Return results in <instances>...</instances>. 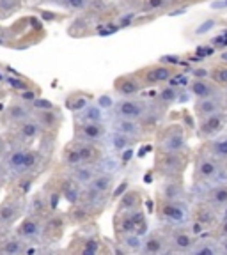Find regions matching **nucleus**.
Listing matches in <instances>:
<instances>
[{
    "mask_svg": "<svg viewBox=\"0 0 227 255\" xmlns=\"http://www.w3.org/2000/svg\"><path fill=\"white\" fill-rule=\"evenodd\" d=\"M46 30L44 25L36 16H23L18 18L12 25L4 27L0 25V46L5 48H28L44 39Z\"/></svg>",
    "mask_w": 227,
    "mask_h": 255,
    "instance_id": "obj_1",
    "label": "nucleus"
},
{
    "mask_svg": "<svg viewBox=\"0 0 227 255\" xmlns=\"http://www.w3.org/2000/svg\"><path fill=\"white\" fill-rule=\"evenodd\" d=\"M53 211H57V209H53L52 207V204H50V200H48V197H46V193H44L43 188L36 190L32 195H28L27 213L37 215V216H41V218H46V216H50Z\"/></svg>",
    "mask_w": 227,
    "mask_h": 255,
    "instance_id": "obj_28",
    "label": "nucleus"
},
{
    "mask_svg": "<svg viewBox=\"0 0 227 255\" xmlns=\"http://www.w3.org/2000/svg\"><path fill=\"white\" fill-rule=\"evenodd\" d=\"M158 190H156V199L165 200H187V188L183 184L181 175L178 177H160Z\"/></svg>",
    "mask_w": 227,
    "mask_h": 255,
    "instance_id": "obj_22",
    "label": "nucleus"
},
{
    "mask_svg": "<svg viewBox=\"0 0 227 255\" xmlns=\"http://www.w3.org/2000/svg\"><path fill=\"white\" fill-rule=\"evenodd\" d=\"M139 254H144V255L171 254V247H169L167 234H165L164 227L156 229V231H148L142 236V245H140Z\"/></svg>",
    "mask_w": 227,
    "mask_h": 255,
    "instance_id": "obj_20",
    "label": "nucleus"
},
{
    "mask_svg": "<svg viewBox=\"0 0 227 255\" xmlns=\"http://www.w3.org/2000/svg\"><path fill=\"white\" fill-rule=\"evenodd\" d=\"M217 209H213L212 206H208L206 202H199L194 209H190V229L192 232H196L197 236H201L204 231L212 229L213 225L219 223V215Z\"/></svg>",
    "mask_w": 227,
    "mask_h": 255,
    "instance_id": "obj_17",
    "label": "nucleus"
},
{
    "mask_svg": "<svg viewBox=\"0 0 227 255\" xmlns=\"http://www.w3.org/2000/svg\"><path fill=\"white\" fill-rule=\"evenodd\" d=\"M4 85H5V89L7 91H11V92H20V91H25V89H28V87H34V82L32 80H28V78H25V76H21V75H5L4 76Z\"/></svg>",
    "mask_w": 227,
    "mask_h": 255,
    "instance_id": "obj_40",
    "label": "nucleus"
},
{
    "mask_svg": "<svg viewBox=\"0 0 227 255\" xmlns=\"http://www.w3.org/2000/svg\"><path fill=\"white\" fill-rule=\"evenodd\" d=\"M226 91H227V87H226Z\"/></svg>",
    "mask_w": 227,
    "mask_h": 255,
    "instance_id": "obj_53",
    "label": "nucleus"
},
{
    "mask_svg": "<svg viewBox=\"0 0 227 255\" xmlns=\"http://www.w3.org/2000/svg\"><path fill=\"white\" fill-rule=\"evenodd\" d=\"M226 124H227L226 110L217 112L213 116H208V117H204V119L197 121V135L203 140H212L224 131Z\"/></svg>",
    "mask_w": 227,
    "mask_h": 255,
    "instance_id": "obj_21",
    "label": "nucleus"
},
{
    "mask_svg": "<svg viewBox=\"0 0 227 255\" xmlns=\"http://www.w3.org/2000/svg\"><path fill=\"white\" fill-rule=\"evenodd\" d=\"M139 207H144V193L137 188H130L121 195L116 211H132V209H139Z\"/></svg>",
    "mask_w": 227,
    "mask_h": 255,
    "instance_id": "obj_32",
    "label": "nucleus"
},
{
    "mask_svg": "<svg viewBox=\"0 0 227 255\" xmlns=\"http://www.w3.org/2000/svg\"><path fill=\"white\" fill-rule=\"evenodd\" d=\"M32 116V105L25 103V101L18 100L12 96V100L4 107V110L0 112V126L7 129V128L16 126L21 121L28 119Z\"/></svg>",
    "mask_w": 227,
    "mask_h": 255,
    "instance_id": "obj_18",
    "label": "nucleus"
},
{
    "mask_svg": "<svg viewBox=\"0 0 227 255\" xmlns=\"http://www.w3.org/2000/svg\"><path fill=\"white\" fill-rule=\"evenodd\" d=\"M108 133H110V124L107 121H76L73 124V138L85 140V142L105 143Z\"/></svg>",
    "mask_w": 227,
    "mask_h": 255,
    "instance_id": "obj_14",
    "label": "nucleus"
},
{
    "mask_svg": "<svg viewBox=\"0 0 227 255\" xmlns=\"http://www.w3.org/2000/svg\"><path fill=\"white\" fill-rule=\"evenodd\" d=\"M219 245H220V250H222V254L227 255V238H220Z\"/></svg>",
    "mask_w": 227,
    "mask_h": 255,
    "instance_id": "obj_49",
    "label": "nucleus"
},
{
    "mask_svg": "<svg viewBox=\"0 0 227 255\" xmlns=\"http://www.w3.org/2000/svg\"><path fill=\"white\" fill-rule=\"evenodd\" d=\"M137 75L142 80L144 87H156V85L169 84L176 76V68L164 62H156L137 69Z\"/></svg>",
    "mask_w": 227,
    "mask_h": 255,
    "instance_id": "obj_16",
    "label": "nucleus"
},
{
    "mask_svg": "<svg viewBox=\"0 0 227 255\" xmlns=\"http://www.w3.org/2000/svg\"><path fill=\"white\" fill-rule=\"evenodd\" d=\"M43 223H44V218H41V216H37V215H32V213H25L20 218V222L14 225L12 232H14L18 238L25 239L27 243H39Z\"/></svg>",
    "mask_w": 227,
    "mask_h": 255,
    "instance_id": "obj_19",
    "label": "nucleus"
},
{
    "mask_svg": "<svg viewBox=\"0 0 227 255\" xmlns=\"http://www.w3.org/2000/svg\"><path fill=\"white\" fill-rule=\"evenodd\" d=\"M94 96L91 92L85 91H73L71 94L66 96V101H64V107L68 108L71 114H78L80 110H84L89 103H92Z\"/></svg>",
    "mask_w": 227,
    "mask_h": 255,
    "instance_id": "obj_34",
    "label": "nucleus"
},
{
    "mask_svg": "<svg viewBox=\"0 0 227 255\" xmlns=\"http://www.w3.org/2000/svg\"><path fill=\"white\" fill-rule=\"evenodd\" d=\"M105 2H108V0H105Z\"/></svg>",
    "mask_w": 227,
    "mask_h": 255,
    "instance_id": "obj_52",
    "label": "nucleus"
},
{
    "mask_svg": "<svg viewBox=\"0 0 227 255\" xmlns=\"http://www.w3.org/2000/svg\"><path fill=\"white\" fill-rule=\"evenodd\" d=\"M75 119L76 121H107L108 114L100 107V105H96L94 101H92V103H89L84 110H80L78 114H75Z\"/></svg>",
    "mask_w": 227,
    "mask_h": 255,
    "instance_id": "obj_39",
    "label": "nucleus"
},
{
    "mask_svg": "<svg viewBox=\"0 0 227 255\" xmlns=\"http://www.w3.org/2000/svg\"><path fill=\"white\" fill-rule=\"evenodd\" d=\"M103 158H105L103 143H94V142H85V140L73 138L71 142H68L64 145L62 152H60V165L66 168L82 163L98 165L103 161Z\"/></svg>",
    "mask_w": 227,
    "mask_h": 255,
    "instance_id": "obj_3",
    "label": "nucleus"
},
{
    "mask_svg": "<svg viewBox=\"0 0 227 255\" xmlns=\"http://www.w3.org/2000/svg\"><path fill=\"white\" fill-rule=\"evenodd\" d=\"M7 149H9L7 140H5L4 133H0V159H2V158H4V156H5V152H7Z\"/></svg>",
    "mask_w": 227,
    "mask_h": 255,
    "instance_id": "obj_48",
    "label": "nucleus"
},
{
    "mask_svg": "<svg viewBox=\"0 0 227 255\" xmlns=\"http://www.w3.org/2000/svg\"><path fill=\"white\" fill-rule=\"evenodd\" d=\"M64 252L76 255H107L114 254V248L103 239L101 232L96 227V222H89L76 227L71 241Z\"/></svg>",
    "mask_w": 227,
    "mask_h": 255,
    "instance_id": "obj_2",
    "label": "nucleus"
},
{
    "mask_svg": "<svg viewBox=\"0 0 227 255\" xmlns=\"http://www.w3.org/2000/svg\"><path fill=\"white\" fill-rule=\"evenodd\" d=\"M208 152L212 156H215L220 161H226L227 159V133H220L215 138H212L210 142L204 145Z\"/></svg>",
    "mask_w": 227,
    "mask_h": 255,
    "instance_id": "obj_36",
    "label": "nucleus"
},
{
    "mask_svg": "<svg viewBox=\"0 0 227 255\" xmlns=\"http://www.w3.org/2000/svg\"><path fill=\"white\" fill-rule=\"evenodd\" d=\"M188 92L194 98H215L224 96V89L219 84H215L210 76H194L188 84Z\"/></svg>",
    "mask_w": 227,
    "mask_h": 255,
    "instance_id": "obj_24",
    "label": "nucleus"
},
{
    "mask_svg": "<svg viewBox=\"0 0 227 255\" xmlns=\"http://www.w3.org/2000/svg\"><path fill=\"white\" fill-rule=\"evenodd\" d=\"M155 135L156 151H169V152H181L187 151L188 136L187 128L180 123H169L165 126H160Z\"/></svg>",
    "mask_w": 227,
    "mask_h": 255,
    "instance_id": "obj_4",
    "label": "nucleus"
},
{
    "mask_svg": "<svg viewBox=\"0 0 227 255\" xmlns=\"http://www.w3.org/2000/svg\"><path fill=\"white\" fill-rule=\"evenodd\" d=\"M224 172V161L212 156L206 149H201L194 158V183L197 186L212 184L220 179Z\"/></svg>",
    "mask_w": 227,
    "mask_h": 255,
    "instance_id": "obj_6",
    "label": "nucleus"
},
{
    "mask_svg": "<svg viewBox=\"0 0 227 255\" xmlns=\"http://www.w3.org/2000/svg\"><path fill=\"white\" fill-rule=\"evenodd\" d=\"M164 231L167 234L171 252H178V254H190L199 239V236L192 232V229L187 225H164Z\"/></svg>",
    "mask_w": 227,
    "mask_h": 255,
    "instance_id": "obj_15",
    "label": "nucleus"
},
{
    "mask_svg": "<svg viewBox=\"0 0 227 255\" xmlns=\"http://www.w3.org/2000/svg\"><path fill=\"white\" fill-rule=\"evenodd\" d=\"M188 154L187 151L181 152H169V151H156L155 154V172L160 177H183L185 170L188 167Z\"/></svg>",
    "mask_w": 227,
    "mask_h": 255,
    "instance_id": "obj_10",
    "label": "nucleus"
},
{
    "mask_svg": "<svg viewBox=\"0 0 227 255\" xmlns=\"http://www.w3.org/2000/svg\"><path fill=\"white\" fill-rule=\"evenodd\" d=\"M25 0H0V21L18 14L23 9Z\"/></svg>",
    "mask_w": 227,
    "mask_h": 255,
    "instance_id": "obj_41",
    "label": "nucleus"
},
{
    "mask_svg": "<svg viewBox=\"0 0 227 255\" xmlns=\"http://www.w3.org/2000/svg\"><path fill=\"white\" fill-rule=\"evenodd\" d=\"M116 183H117L116 174H114V172H110V170H103V168H101V170L94 175V179H92L87 186L94 188V190L101 191V193L112 195V191H114V188H116Z\"/></svg>",
    "mask_w": 227,
    "mask_h": 255,
    "instance_id": "obj_33",
    "label": "nucleus"
},
{
    "mask_svg": "<svg viewBox=\"0 0 227 255\" xmlns=\"http://www.w3.org/2000/svg\"><path fill=\"white\" fill-rule=\"evenodd\" d=\"M112 225H114L116 236L130 234V232L144 236L148 232V229H146L148 227V222H146L144 207L132 209V211H116L114 213V218H112Z\"/></svg>",
    "mask_w": 227,
    "mask_h": 255,
    "instance_id": "obj_11",
    "label": "nucleus"
},
{
    "mask_svg": "<svg viewBox=\"0 0 227 255\" xmlns=\"http://www.w3.org/2000/svg\"><path fill=\"white\" fill-rule=\"evenodd\" d=\"M114 91L121 96V98H128V96H139L140 92L144 91V84L140 76L137 75V71L133 73H126V75H121L114 80V84H112Z\"/></svg>",
    "mask_w": 227,
    "mask_h": 255,
    "instance_id": "obj_25",
    "label": "nucleus"
},
{
    "mask_svg": "<svg viewBox=\"0 0 227 255\" xmlns=\"http://www.w3.org/2000/svg\"><path fill=\"white\" fill-rule=\"evenodd\" d=\"M78 202L84 204L89 211L94 215V218H98V216L103 215L105 209H107L108 202H110V195L101 193V191L94 190V188H91V186H84Z\"/></svg>",
    "mask_w": 227,
    "mask_h": 255,
    "instance_id": "obj_23",
    "label": "nucleus"
},
{
    "mask_svg": "<svg viewBox=\"0 0 227 255\" xmlns=\"http://www.w3.org/2000/svg\"><path fill=\"white\" fill-rule=\"evenodd\" d=\"M155 215L164 225H188L190 207L187 200H165L156 199Z\"/></svg>",
    "mask_w": 227,
    "mask_h": 255,
    "instance_id": "obj_8",
    "label": "nucleus"
},
{
    "mask_svg": "<svg viewBox=\"0 0 227 255\" xmlns=\"http://www.w3.org/2000/svg\"><path fill=\"white\" fill-rule=\"evenodd\" d=\"M201 202H206L208 206H212L217 211H222L227 207V181H220V183H212V186H208V190L203 193Z\"/></svg>",
    "mask_w": 227,
    "mask_h": 255,
    "instance_id": "obj_27",
    "label": "nucleus"
},
{
    "mask_svg": "<svg viewBox=\"0 0 227 255\" xmlns=\"http://www.w3.org/2000/svg\"><path fill=\"white\" fill-rule=\"evenodd\" d=\"M192 255H222L219 239H197V243L190 250Z\"/></svg>",
    "mask_w": 227,
    "mask_h": 255,
    "instance_id": "obj_38",
    "label": "nucleus"
},
{
    "mask_svg": "<svg viewBox=\"0 0 227 255\" xmlns=\"http://www.w3.org/2000/svg\"><path fill=\"white\" fill-rule=\"evenodd\" d=\"M30 245L32 243L18 238L14 232H9L5 238L0 239V255H25Z\"/></svg>",
    "mask_w": 227,
    "mask_h": 255,
    "instance_id": "obj_30",
    "label": "nucleus"
},
{
    "mask_svg": "<svg viewBox=\"0 0 227 255\" xmlns=\"http://www.w3.org/2000/svg\"><path fill=\"white\" fill-rule=\"evenodd\" d=\"M224 110V96H215V98H197L194 103V114L196 119H204L208 116H213L217 112Z\"/></svg>",
    "mask_w": 227,
    "mask_h": 255,
    "instance_id": "obj_29",
    "label": "nucleus"
},
{
    "mask_svg": "<svg viewBox=\"0 0 227 255\" xmlns=\"http://www.w3.org/2000/svg\"><path fill=\"white\" fill-rule=\"evenodd\" d=\"M41 4L53 5L66 12H84L94 4V0H41Z\"/></svg>",
    "mask_w": 227,
    "mask_h": 255,
    "instance_id": "obj_35",
    "label": "nucleus"
},
{
    "mask_svg": "<svg viewBox=\"0 0 227 255\" xmlns=\"http://www.w3.org/2000/svg\"><path fill=\"white\" fill-rule=\"evenodd\" d=\"M178 96L180 94H178V89H176L174 85H164V87L160 89L156 101H158L162 107H169V105L178 101Z\"/></svg>",
    "mask_w": 227,
    "mask_h": 255,
    "instance_id": "obj_42",
    "label": "nucleus"
},
{
    "mask_svg": "<svg viewBox=\"0 0 227 255\" xmlns=\"http://www.w3.org/2000/svg\"><path fill=\"white\" fill-rule=\"evenodd\" d=\"M28 195H21L16 191H5L4 199L0 200V231H12L27 213Z\"/></svg>",
    "mask_w": 227,
    "mask_h": 255,
    "instance_id": "obj_5",
    "label": "nucleus"
},
{
    "mask_svg": "<svg viewBox=\"0 0 227 255\" xmlns=\"http://www.w3.org/2000/svg\"><path fill=\"white\" fill-rule=\"evenodd\" d=\"M227 238V215L217 223V239Z\"/></svg>",
    "mask_w": 227,
    "mask_h": 255,
    "instance_id": "obj_47",
    "label": "nucleus"
},
{
    "mask_svg": "<svg viewBox=\"0 0 227 255\" xmlns=\"http://www.w3.org/2000/svg\"><path fill=\"white\" fill-rule=\"evenodd\" d=\"M12 96L18 98V100L25 101V103H28V105H34L41 98V91H39L37 85H34V87H28V89H25V91L12 92Z\"/></svg>",
    "mask_w": 227,
    "mask_h": 255,
    "instance_id": "obj_44",
    "label": "nucleus"
},
{
    "mask_svg": "<svg viewBox=\"0 0 227 255\" xmlns=\"http://www.w3.org/2000/svg\"><path fill=\"white\" fill-rule=\"evenodd\" d=\"M172 2L171 0H142L140 2V11H162V9L169 7Z\"/></svg>",
    "mask_w": 227,
    "mask_h": 255,
    "instance_id": "obj_45",
    "label": "nucleus"
},
{
    "mask_svg": "<svg viewBox=\"0 0 227 255\" xmlns=\"http://www.w3.org/2000/svg\"><path fill=\"white\" fill-rule=\"evenodd\" d=\"M151 110V101L142 100L139 96H128V98H121L119 101L112 105L110 108V117H121V119H142L146 114ZM108 117V119H110Z\"/></svg>",
    "mask_w": 227,
    "mask_h": 255,
    "instance_id": "obj_12",
    "label": "nucleus"
},
{
    "mask_svg": "<svg viewBox=\"0 0 227 255\" xmlns=\"http://www.w3.org/2000/svg\"><path fill=\"white\" fill-rule=\"evenodd\" d=\"M41 133L43 131H41L39 124L32 116L18 123L16 126L4 129V136L7 140L9 147H30V145H34V142L39 140Z\"/></svg>",
    "mask_w": 227,
    "mask_h": 255,
    "instance_id": "obj_7",
    "label": "nucleus"
},
{
    "mask_svg": "<svg viewBox=\"0 0 227 255\" xmlns=\"http://www.w3.org/2000/svg\"><path fill=\"white\" fill-rule=\"evenodd\" d=\"M68 227H69V220H68L66 211H59V209L53 211L52 215L44 218L39 245L50 247V245H55V243H59V241H62Z\"/></svg>",
    "mask_w": 227,
    "mask_h": 255,
    "instance_id": "obj_13",
    "label": "nucleus"
},
{
    "mask_svg": "<svg viewBox=\"0 0 227 255\" xmlns=\"http://www.w3.org/2000/svg\"><path fill=\"white\" fill-rule=\"evenodd\" d=\"M7 183H9V172H7V168H5L4 161L0 159V188H2V190H5Z\"/></svg>",
    "mask_w": 227,
    "mask_h": 255,
    "instance_id": "obj_46",
    "label": "nucleus"
},
{
    "mask_svg": "<svg viewBox=\"0 0 227 255\" xmlns=\"http://www.w3.org/2000/svg\"><path fill=\"white\" fill-rule=\"evenodd\" d=\"M105 142L110 145L114 151H126L128 147H133L139 140L133 138V136H128V135H123V133H117V131H112L108 133L107 140Z\"/></svg>",
    "mask_w": 227,
    "mask_h": 255,
    "instance_id": "obj_37",
    "label": "nucleus"
},
{
    "mask_svg": "<svg viewBox=\"0 0 227 255\" xmlns=\"http://www.w3.org/2000/svg\"><path fill=\"white\" fill-rule=\"evenodd\" d=\"M32 117L37 121L43 133H57L59 135L64 123L62 110L57 108L55 105L44 101L43 98H39L36 103L32 105Z\"/></svg>",
    "mask_w": 227,
    "mask_h": 255,
    "instance_id": "obj_9",
    "label": "nucleus"
},
{
    "mask_svg": "<svg viewBox=\"0 0 227 255\" xmlns=\"http://www.w3.org/2000/svg\"><path fill=\"white\" fill-rule=\"evenodd\" d=\"M66 170H68V174L71 175L75 181H78L82 186H87V184L94 179V175L101 170V167H100V163L98 165L82 163V165H75V167H68Z\"/></svg>",
    "mask_w": 227,
    "mask_h": 255,
    "instance_id": "obj_31",
    "label": "nucleus"
},
{
    "mask_svg": "<svg viewBox=\"0 0 227 255\" xmlns=\"http://www.w3.org/2000/svg\"><path fill=\"white\" fill-rule=\"evenodd\" d=\"M210 78L215 82V84H219L222 89L227 87V64H217V66H213L212 69H210Z\"/></svg>",
    "mask_w": 227,
    "mask_h": 255,
    "instance_id": "obj_43",
    "label": "nucleus"
},
{
    "mask_svg": "<svg viewBox=\"0 0 227 255\" xmlns=\"http://www.w3.org/2000/svg\"><path fill=\"white\" fill-rule=\"evenodd\" d=\"M0 191H2V188H0Z\"/></svg>",
    "mask_w": 227,
    "mask_h": 255,
    "instance_id": "obj_51",
    "label": "nucleus"
},
{
    "mask_svg": "<svg viewBox=\"0 0 227 255\" xmlns=\"http://www.w3.org/2000/svg\"><path fill=\"white\" fill-rule=\"evenodd\" d=\"M110 129L112 131L123 133V135L133 136V138L140 140L146 136V129H144L142 121L139 119H121V117H110Z\"/></svg>",
    "mask_w": 227,
    "mask_h": 255,
    "instance_id": "obj_26",
    "label": "nucleus"
},
{
    "mask_svg": "<svg viewBox=\"0 0 227 255\" xmlns=\"http://www.w3.org/2000/svg\"><path fill=\"white\" fill-rule=\"evenodd\" d=\"M5 96H7V89H5V85H0V100H4Z\"/></svg>",
    "mask_w": 227,
    "mask_h": 255,
    "instance_id": "obj_50",
    "label": "nucleus"
}]
</instances>
